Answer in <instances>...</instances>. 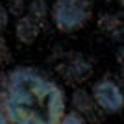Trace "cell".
Here are the masks:
<instances>
[{
	"mask_svg": "<svg viewBox=\"0 0 124 124\" xmlns=\"http://www.w3.org/2000/svg\"><path fill=\"white\" fill-rule=\"evenodd\" d=\"M2 102L11 124H59L67 109L63 89L30 67L9 72Z\"/></svg>",
	"mask_w": 124,
	"mask_h": 124,
	"instance_id": "obj_1",
	"label": "cell"
},
{
	"mask_svg": "<svg viewBox=\"0 0 124 124\" xmlns=\"http://www.w3.org/2000/svg\"><path fill=\"white\" fill-rule=\"evenodd\" d=\"M50 17L59 31L72 33L89 22L91 4L89 0H54Z\"/></svg>",
	"mask_w": 124,
	"mask_h": 124,
	"instance_id": "obj_2",
	"label": "cell"
},
{
	"mask_svg": "<svg viewBox=\"0 0 124 124\" xmlns=\"http://www.w3.org/2000/svg\"><path fill=\"white\" fill-rule=\"evenodd\" d=\"M91 96L94 104L108 115H117L124 109V93L122 89L109 78H102L93 83Z\"/></svg>",
	"mask_w": 124,
	"mask_h": 124,
	"instance_id": "obj_3",
	"label": "cell"
},
{
	"mask_svg": "<svg viewBox=\"0 0 124 124\" xmlns=\"http://www.w3.org/2000/svg\"><path fill=\"white\" fill-rule=\"evenodd\" d=\"M41 26L35 19H31L30 15H22L17 19V24H15V35L17 39L22 43V45H31L35 43V39L39 37L41 33Z\"/></svg>",
	"mask_w": 124,
	"mask_h": 124,
	"instance_id": "obj_4",
	"label": "cell"
},
{
	"mask_svg": "<svg viewBox=\"0 0 124 124\" xmlns=\"http://www.w3.org/2000/svg\"><path fill=\"white\" fill-rule=\"evenodd\" d=\"M48 11H50V8H48L46 0H30L28 8H26V15H30L39 24H43L48 19Z\"/></svg>",
	"mask_w": 124,
	"mask_h": 124,
	"instance_id": "obj_5",
	"label": "cell"
},
{
	"mask_svg": "<svg viewBox=\"0 0 124 124\" xmlns=\"http://www.w3.org/2000/svg\"><path fill=\"white\" fill-rule=\"evenodd\" d=\"M72 104H74V109L82 115V113H85V111H89V109H93L94 100H93V96L87 94L85 91H76L74 96H72Z\"/></svg>",
	"mask_w": 124,
	"mask_h": 124,
	"instance_id": "obj_6",
	"label": "cell"
},
{
	"mask_svg": "<svg viewBox=\"0 0 124 124\" xmlns=\"http://www.w3.org/2000/svg\"><path fill=\"white\" fill-rule=\"evenodd\" d=\"M117 24H119V21H117V17H115V15H108V13L100 15L98 26L102 28V30H106V31H113L115 28H117Z\"/></svg>",
	"mask_w": 124,
	"mask_h": 124,
	"instance_id": "obj_7",
	"label": "cell"
},
{
	"mask_svg": "<svg viewBox=\"0 0 124 124\" xmlns=\"http://www.w3.org/2000/svg\"><path fill=\"white\" fill-rule=\"evenodd\" d=\"M8 6H9V13H13L17 17H22V13L28 8L26 0H8Z\"/></svg>",
	"mask_w": 124,
	"mask_h": 124,
	"instance_id": "obj_8",
	"label": "cell"
},
{
	"mask_svg": "<svg viewBox=\"0 0 124 124\" xmlns=\"http://www.w3.org/2000/svg\"><path fill=\"white\" fill-rule=\"evenodd\" d=\"M59 124H87V122L83 119V115H80L78 111H70V113H65Z\"/></svg>",
	"mask_w": 124,
	"mask_h": 124,
	"instance_id": "obj_9",
	"label": "cell"
},
{
	"mask_svg": "<svg viewBox=\"0 0 124 124\" xmlns=\"http://www.w3.org/2000/svg\"><path fill=\"white\" fill-rule=\"evenodd\" d=\"M8 21H9V11L6 9L4 4L0 2V33H2V30L8 26Z\"/></svg>",
	"mask_w": 124,
	"mask_h": 124,
	"instance_id": "obj_10",
	"label": "cell"
},
{
	"mask_svg": "<svg viewBox=\"0 0 124 124\" xmlns=\"http://www.w3.org/2000/svg\"><path fill=\"white\" fill-rule=\"evenodd\" d=\"M11 54H9V48H8V45L4 43V39L0 37V61H6V59H9Z\"/></svg>",
	"mask_w": 124,
	"mask_h": 124,
	"instance_id": "obj_11",
	"label": "cell"
},
{
	"mask_svg": "<svg viewBox=\"0 0 124 124\" xmlns=\"http://www.w3.org/2000/svg\"><path fill=\"white\" fill-rule=\"evenodd\" d=\"M0 124H11L9 117H8V113H6V108H4V102L0 100Z\"/></svg>",
	"mask_w": 124,
	"mask_h": 124,
	"instance_id": "obj_12",
	"label": "cell"
},
{
	"mask_svg": "<svg viewBox=\"0 0 124 124\" xmlns=\"http://www.w3.org/2000/svg\"><path fill=\"white\" fill-rule=\"evenodd\" d=\"M117 61H119L120 65H122V67H124V46L120 48L119 52H117Z\"/></svg>",
	"mask_w": 124,
	"mask_h": 124,
	"instance_id": "obj_13",
	"label": "cell"
},
{
	"mask_svg": "<svg viewBox=\"0 0 124 124\" xmlns=\"http://www.w3.org/2000/svg\"><path fill=\"white\" fill-rule=\"evenodd\" d=\"M119 2H120V6H122V8H124V0H119Z\"/></svg>",
	"mask_w": 124,
	"mask_h": 124,
	"instance_id": "obj_14",
	"label": "cell"
},
{
	"mask_svg": "<svg viewBox=\"0 0 124 124\" xmlns=\"http://www.w3.org/2000/svg\"><path fill=\"white\" fill-rule=\"evenodd\" d=\"M0 2H2V0H0Z\"/></svg>",
	"mask_w": 124,
	"mask_h": 124,
	"instance_id": "obj_15",
	"label": "cell"
}]
</instances>
